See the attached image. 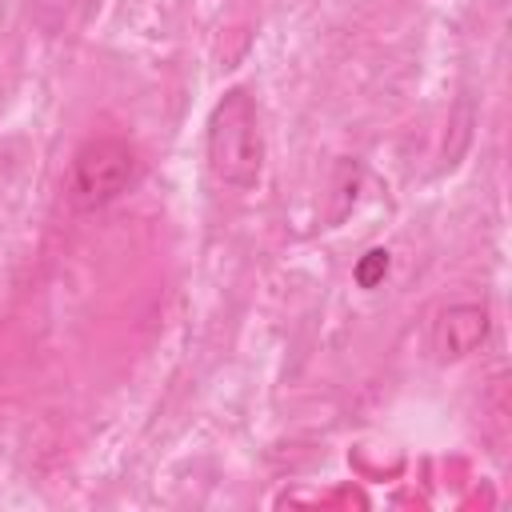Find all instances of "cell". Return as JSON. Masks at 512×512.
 <instances>
[{
	"instance_id": "obj_1",
	"label": "cell",
	"mask_w": 512,
	"mask_h": 512,
	"mask_svg": "<svg viewBox=\"0 0 512 512\" xmlns=\"http://www.w3.org/2000/svg\"><path fill=\"white\" fill-rule=\"evenodd\" d=\"M204 160H208V172L228 188H252L260 180L264 128H260V108L248 96V88H228L208 112Z\"/></svg>"
},
{
	"instance_id": "obj_2",
	"label": "cell",
	"mask_w": 512,
	"mask_h": 512,
	"mask_svg": "<svg viewBox=\"0 0 512 512\" xmlns=\"http://www.w3.org/2000/svg\"><path fill=\"white\" fill-rule=\"evenodd\" d=\"M136 180V152L128 140L116 136H96L76 148L72 168H68V200L80 212H96L112 204L116 196L128 192Z\"/></svg>"
},
{
	"instance_id": "obj_3",
	"label": "cell",
	"mask_w": 512,
	"mask_h": 512,
	"mask_svg": "<svg viewBox=\"0 0 512 512\" xmlns=\"http://www.w3.org/2000/svg\"><path fill=\"white\" fill-rule=\"evenodd\" d=\"M492 332V316L484 304H472V300H460V304H448L436 312L432 328H428V348L440 364H456L472 352L484 348Z\"/></svg>"
},
{
	"instance_id": "obj_4",
	"label": "cell",
	"mask_w": 512,
	"mask_h": 512,
	"mask_svg": "<svg viewBox=\"0 0 512 512\" xmlns=\"http://www.w3.org/2000/svg\"><path fill=\"white\" fill-rule=\"evenodd\" d=\"M388 252L384 248H368L360 260H356V268H352V280L360 284V288H376V284H384V276H388Z\"/></svg>"
}]
</instances>
